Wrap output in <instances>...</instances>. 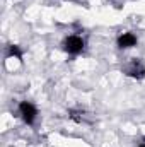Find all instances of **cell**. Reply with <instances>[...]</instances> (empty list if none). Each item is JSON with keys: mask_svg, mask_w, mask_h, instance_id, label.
<instances>
[{"mask_svg": "<svg viewBox=\"0 0 145 147\" xmlns=\"http://www.w3.org/2000/svg\"><path fill=\"white\" fill-rule=\"evenodd\" d=\"M140 147H145V144H142V146H140Z\"/></svg>", "mask_w": 145, "mask_h": 147, "instance_id": "cell-6", "label": "cell"}, {"mask_svg": "<svg viewBox=\"0 0 145 147\" xmlns=\"http://www.w3.org/2000/svg\"><path fill=\"white\" fill-rule=\"evenodd\" d=\"M135 45H137V36L132 34V33H123L121 36L118 38V46L123 48V50L132 48V46H135Z\"/></svg>", "mask_w": 145, "mask_h": 147, "instance_id": "cell-4", "label": "cell"}, {"mask_svg": "<svg viewBox=\"0 0 145 147\" xmlns=\"http://www.w3.org/2000/svg\"><path fill=\"white\" fill-rule=\"evenodd\" d=\"M19 115L22 116V120L28 125H33L34 120H36V116H38V110L34 108V105H31L29 101H22L19 105Z\"/></svg>", "mask_w": 145, "mask_h": 147, "instance_id": "cell-2", "label": "cell"}, {"mask_svg": "<svg viewBox=\"0 0 145 147\" xmlns=\"http://www.w3.org/2000/svg\"><path fill=\"white\" fill-rule=\"evenodd\" d=\"M125 74L133 79H144L145 77V65L140 60H133L125 67Z\"/></svg>", "mask_w": 145, "mask_h": 147, "instance_id": "cell-3", "label": "cell"}, {"mask_svg": "<svg viewBox=\"0 0 145 147\" xmlns=\"http://www.w3.org/2000/svg\"><path fill=\"white\" fill-rule=\"evenodd\" d=\"M84 39L80 36H77V34H72V36L65 38V41H63V50L67 51V53H70V55H79L82 50H84Z\"/></svg>", "mask_w": 145, "mask_h": 147, "instance_id": "cell-1", "label": "cell"}, {"mask_svg": "<svg viewBox=\"0 0 145 147\" xmlns=\"http://www.w3.org/2000/svg\"><path fill=\"white\" fill-rule=\"evenodd\" d=\"M9 57H15L17 60H21L22 58V51H21V48L17 46V45H10L9 46V53H7Z\"/></svg>", "mask_w": 145, "mask_h": 147, "instance_id": "cell-5", "label": "cell"}]
</instances>
